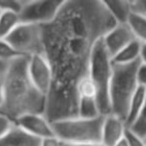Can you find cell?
<instances>
[{
    "label": "cell",
    "mask_w": 146,
    "mask_h": 146,
    "mask_svg": "<svg viewBox=\"0 0 146 146\" xmlns=\"http://www.w3.org/2000/svg\"><path fill=\"white\" fill-rule=\"evenodd\" d=\"M115 25L103 0H64L56 18L42 26L43 55L52 71L44 112L50 123L77 117V87L88 76L93 48Z\"/></svg>",
    "instance_id": "1"
},
{
    "label": "cell",
    "mask_w": 146,
    "mask_h": 146,
    "mask_svg": "<svg viewBox=\"0 0 146 146\" xmlns=\"http://www.w3.org/2000/svg\"><path fill=\"white\" fill-rule=\"evenodd\" d=\"M40 146H62V141H60L56 136H52L41 140Z\"/></svg>",
    "instance_id": "26"
},
{
    "label": "cell",
    "mask_w": 146,
    "mask_h": 146,
    "mask_svg": "<svg viewBox=\"0 0 146 146\" xmlns=\"http://www.w3.org/2000/svg\"><path fill=\"white\" fill-rule=\"evenodd\" d=\"M3 103H4V95H3L2 82H1V77H0V110H1V108H2Z\"/></svg>",
    "instance_id": "28"
},
{
    "label": "cell",
    "mask_w": 146,
    "mask_h": 146,
    "mask_svg": "<svg viewBox=\"0 0 146 146\" xmlns=\"http://www.w3.org/2000/svg\"><path fill=\"white\" fill-rule=\"evenodd\" d=\"M133 40H135V37L127 24H116L102 38V42L111 57Z\"/></svg>",
    "instance_id": "11"
},
{
    "label": "cell",
    "mask_w": 146,
    "mask_h": 146,
    "mask_svg": "<svg viewBox=\"0 0 146 146\" xmlns=\"http://www.w3.org/2000/svg\"><path fill=\"white\" fill-rule=\"evenodd\" d=\"M25 0H0V12H21Z\"/></svg>",
    "instance_id": "21"
},
{
    "label": "cell",
    "mask_w": 146,
    "mask_h": 146,
    "mask_svg": "<svg viewBox=\"0 0 146 146\" xmlns=\"http://www.w3.org/2000/svg\"><path fill=\"white\" fill-rule=\"evenodd\" d=\"M7 65H8V63L7 62H4V61L0 60V76L3 75V73H4L5 70H6Z\"/></svg>",
    "instance_id": "30"
},
{
    "label": "cell",
    "mask_w": 146,
    "mask_h": 146,
    "mask_svg": "<svg viewBox=\"0 0 146 146\" xmlns=\"http://www.w3.org/2000/svg\"><path fill=\"white\" fill-rule=\"evenodd\" d=\"M139 61H140V63H142V64H146V43H141Z\"/></svg>",
    "instance_id": "27"
},
{
    "label": "cell",
    "mask_w": 146,
    "mask_h": 146,
    "mask_svg": "<svg viewBox=\"0 0 146 146\" xmlns=\"http://www.w3.org/2000/svg\"><path fill=\"white\" fill-rule=\"evenodd\" d=\"M0 77H1V76H0Z\"/></svg>",
    "instance_id": "32"
},
{
    "label": "cell",
    "mask_w": 146,
    "mask_h": 146,
    "mask_svg": "<svg viewBox=\"0 0 146 146\" xmlns=\"http://www.w3.org/2000/svg\"><path fill=\"white\" fill-rule=\"evenodd\" d=\"M113 64V63H112ZM140 61L130 64H113L109 85L110 113L124 120L127 116L130 100L139 86L137 70Z\"/></svg>",
    "instance_id": "3"
},
{
    "label": "cell",
    "mask_w": 146,
    "mask_h": 146,
    "mask_svg": "<svg viewBox=\"0 0 146 146\" xmlns=\"http://www.w3.org/2000/svg\"><path fill=\"white\" fill-rule=\"evenodd\" d=\"M127 25L131 29L136 40L146 43V18L138 13L132 12L127 21Z\"/></svg>",
    "instance_id": "17"
},
{
    "label": "cell",
    "mask_w": 146,
    "mask_h": 146,
    "mask_svg": "<svg viewBox=\"0 0 146 146\" xmlns=\"http://www.w3.org/2000/svg\"><path fill=\"white\" fill-rule=\"evenodd\" d=\"M16 125L29 133L30 135L42 140L55 136L51 123L44 114H27L19 117L14 122Z\"/></svg>",
    "instance_id": "10"
},
{
    "label": "cell",
    "mask_w": 146,
    "mask_h": 146,
    "mask_svg": "<svg viewBox=\"0 0 146 146\" xmlns=\"http://www.w3.org/2000/svg\"><path fill=\"white\" fill-rule=\"evenodd\" d=\"M77 114L81 118H95L102 116L97 103V92L89 76L80 81L77 87Z\"/></svg>",
    "instance_id": "8"
},
{
    "label": "cell",
    "mask_w": 146,
    "mask_h": 146,
    "mask_svg": "<svg viewBox=\"0 0 146 146\" xmlns=\"http://www.w3.org/2000/svg\"><path fill=\"white\" fill-rule=\"evenodd\" d=\"M13 124L14 122L12 120H10L3 114H0V139L6 135V133L13 126Z\"/></svg>",
    "instance_id": "23"
},
{
    "label": "cell",
    "mask_w": 146,
    "mask_h": 146,
    "mask_svg": "<svg viewBox=\"0 0 146 146\" xmlns=\"http://www.w3.org/2000/svg\"><path fill=\"white\" fill-rule=\"evenodd\" d=\"M19 56L21 55H19L5 39H0V60L8 63Z\"/></svg>",
    "instance_id": "20"
},
{
    "label": "cell",
    "mask_w": 146,
    "mask_h": 146,
    "mask_svg": "<svg viewBox=\"0 0 146 146\" xmlns=\"http://www.w3.org/2000/svg\"><path fill=\"white\" fill-rule=\"evenodd\" d=\"M114 146H129V145H128V143H127V141H126L125 137H123L122 139H120L119 141H118Z\"/></svg>",
    "instance_id": "31"
},
{
    "label": "cell",
    "mask_w": 146,
    "mask_h": 146,
    "mask_svg": "<svg viewBox=\"0 0 146 146\" xmlns=\"http://www.w3.org/2000/svg\"><path fill=\"white\" fill-rule=\"evenodd\" d=\"M4 103L0 110L15 122L27 114H44L46 96L32 83L28 74V57L19 56L8 62L1 76Z\"/></svg>",
    "instance_id": "2"
},
{
    "label": "cell",
    "mask_w": 146,
    "mask_h": 146,
    "mask_svg": "<svg viewBox=\"0 0 146 146\" xmlns=\"http://www.w3.org/2000/svg\"><path fill=\"white\" fill-rule=\"evenodd\" d=\"M126 128L127 126L124 120L118 116L111 113L103 116L100 144L103 146H114L124 137Z\"/></svg>",
    "instance_id": "12"
},
{
    "label": "cell",
    "mask_w": 146,
    "mask_h": 146,
    "mask_svg": "<svg viewBox=\"0 0 146 146\" xmlns=\"http://www.w3.org/2000/svg\"><path fill=\"white\" fill-rule=\"evenodd\" d=\"M64 0H25L19 13L22 23L44 26L51 23L62 7Z\"/></svg>",
    "instance_id": "7"
},
{
    "label": "cell",
    "mask_w": 146,
    "mask_h": 146,
    "mask_svg": "<svg viewBox=\"0 0 146 146\" xmlns=\"http://www.w3.org/2000/svg\"><path fill=\"white\" fill-rule=\"evenodd\" d=\"M5 40L21 56L43 54L42 26L21 22Z\"/></svg>",
    "instance_id": "6"
},
{
    "label": "cell",
    "mask_w": 146,
    "mask_h": 146,
    "mask_svg": "<svg viewBox=\"0 0 146 146\" xmlns=\"http://www.w3.org/2000/svg\"><path fill=\"white\" fill-rule=\"evenodd\" d=\"M28 74L35 87L47 96L52 85V71L44 55L35 54L28 57Z\"/></svg>",
    "instance_id": "9"
},
{
    "label": "cell",
    "mask_w": 146,
    "mask_h": 146,
    "mask_svg": "<svg viewBox=\"0 0 146 146\" xmlns=\"http://www.w3.org/2000/svg\"><path fill=\"white\" fill-rule=\"evenodd\" d=\"M21 23L19 14L0 12V39H5Z\"/></svg>",
    "instance_id": "18"
},
{
    "label": "cell",
    "mask_w": 146,
    "mask_h": 146,
    "mask_svg": "<svg viewBox=\"0 0 146 146\" xmlns=\"http://www.w3.org/2000/svg\"><path fill=\"white\" fill-rule=\"evenodd\" d=\"M103 116L72 117L51 123L54 135L67 144H97L101 141Z\"/></svg>",
    "instance_id": "4"
},
{
    "label": "cell",
    "mask_w": 146,
    "mask_h": 146,
    "mask_svg": "<svg viewBox=\"0 0 146 146\" xmlns=\"http://www.w3.org/2000/svg\"><path fill=\"white\" fill-rule=\"evenodd\" d=\"M140 47H141V42L135 39L112 57V63L113 64H130V63L137 62L139 61Z\"/></svg>",
    "instance_id": "16"
},
{
    "label": "cell",
    "mask_w": 146,
    "mask_h": 146,
    "mask_svg": "<svg viewBox=\"0 0 146 146\" xmlns=\"http://www.w3.org/2000/svg\"><path fill=\"white\" fill-rule=\"evenodd\" d=\"M128 128H130L137 135H139L141 138L146 140V101L144 103V106L142 108L141 112L138 115L137 119Z\"/></svg>",
    "instance_id": "19"
},
{
    "label": "cell",
    "mask_w": 146,
    "mask_h": 146,
    "mask_svg": "<svg viewBox=\"0 0 146 146\" xmlns=\"http://www.w3.org/2000/svg\"><path fill=\"white\" fill-rule=\"evenodd\" d=\"M62 146H103V145L100 143H97V144H67V143H63L62 142Z\"/></svg>",
    "instance_id": "29"
},
{
    "label": "cell",
    "mask_w": 146,
    "mask_h": 146,
    "mask_svg": "<svg viewBox=\"0 0 146 146\" xmlns=\"http://www.w3.org/2000/svg\"><path fill=\"white\" fill-rule=\"evenodd\" d=\"M146 101V88L143 86H138L136 91L134 92L129 106H128L127 116L125 118V124L127 127H130L137 119L138 115L141 112L144 103Z\"/></svg>",
    "instance_id": "15"
},
{
    "label": "cell",
    "mask_w": 146,
    "mask_h": 146,
    "mask_svg": "<svg viewBox=\"0 0 146 146\" xmlns=\"http://www.w3.org/2000/svg\"><path fill=\"white\" fill-rule=\"evenodd\" d=\"M126 141H127L129 146H146V141L145 139L141 138L139 135L132 131L130 128H126L125 134H124Z\"/></svg>",
    "instance_id": "22"
},
{
    "label": "cell",
    "mask_w": 146,
    "mask_h": 146,
    "mask_svg": "<svg viewBox=\"0 0 146 146\" xmlns=\"http://www.w3.org/2000/svg\"><path fill=\"white\" fill-rule=\"evenodd\" d=\"M106 9L114 19L116 24H127L132 13L131 2L128 0H112L103 1Z\"/></svg>",
    "instance_id": "14"
},
{
    "label": "cell",
    "mask_w": 146,
    "mask_h": 146,
    "mask_svg": "<svg viewBox=\"0 0 146 146\" xmlns=\"http://www.w3.org/2000/svg\"><path fill=\"white\" fill-rule=\"evenodd\" d=\"M41 140L13 124L6 135L0 139V146H40Z\"/></svg>",
    "instance_id": "13"
},
{
    "label": "cell",
    "mask_w": 146,
    "mask_h": 146,
    "mask_svg": "<svg viewBox=\"0 0 146 146\" xmlns=\"http://www.w3.org/2000/svg\"><path fill=\"white\" fill-rule=\"evenodd\" d=\"M130 2L132 12L138 13L146 18V0H132Z\"/></svg>",
    "instance_id": "24"
},
{
    "label": "cell",
    "mask_w": 146,
    "mask_h": 146,
    "mask_svg": "<svg viewBox=\"0 0 146 146\" xmlns=\"http://www.w3.org/2000/svg\"><path fill=\"white\" fill-rule=\"evenodd\" d=\"M112 57L107 52L101 38L96 42L92 51L88 76L96 88L97 103L102 116L110 114L109 85L112 76Z\"/></svg>",
    "instance_id": "5"
},
{
    "label": "cell",
    "mask_w": 146,
    "mask_h": 146,
    "mask_svg": "<svg viewBox=\"0 0 146 146\" xmlns=\"http://www.w3.org/2000/svg\"><path fill=\"white\" fill-rule=\"evenodd\" d=\"M137 80L140 86L146 88V64L140 63L137 70Z\"/></svg>",
    "instance_id": "25"
}]
</instances>
